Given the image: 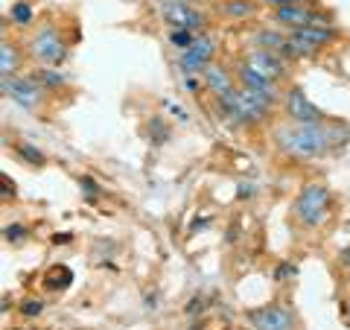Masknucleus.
<instances>
[{"label":"nucleus","instance_id":"1","mask_svg":"<svg viewBox=\"0 0 350 330\" xmlns=\"http://www.w3.org/2000/svg\"><path fill=\"white\" fill-rule=\"evenodd\" d=\"M275 144L286 158L312 161L333 147V129L327 123H286L275 131Z\"/></svg>","mask_w":350,"mask_h":330},{"label":"nucleus","instance_id":"21","mask_svg":"<svg viewBox=\"0 0 350 330\" xmlns=\"http://www.w3.org/2000/svg\"><path fill=\"white\" fill-rule=\"evenodd\" d=\"M6 243H21V240L27 237V228L24 225H6Z\"/></svg>","mask_w":350,"mask_h":330},{"label":"nucleus","instance_id":"5","mask_svg":"<svg viewBox=\"0 0 350 330\" xmlns=\"http://www.w3.org/2000/svg\"><path fill=\"white\" fill-rule=\"evenodd\" d=\"M3 94L12 103L24 105V108H41L44 105V88L32 79H24V76H3Z\"/></svg>","mask_w":350,"mask_h":330},{"label":"nucleus","instance_id":"14","mask_svg":"<svg viewBox=\"0 0 350 330\" xmlns=\"http://www.w3.org/2000/svg\"><path fill=\"white\" fill-rule=\"evenodd\" d=\"M21 68V50L15 44L3 41L0 44V76H18Z\"/></svg>","mask_w":350,"mask_h":330},{"label":"nucleus","instance_id":"25","mask_svg":"<svg viewBox=\"0 0 350 330\" xmlns=\"http://www.w3.org/2000/svg\"><path fill=\"white\" fill-rule=\"evenodd\" d=\"M342 263H345V266L350 269V251H345V255H342Z\"/></svg>","mask_w":350,"mask_h":330},{"label":"nucleus","instance_id":"8","mask_svg":"<svg viewBox=\"0 0 350 330\" xmlns=\"http://www.w3.org/2000/svg\"><path fill=\"white\" fill-rule=\"evenodd\" d=\"M248 322L254 330H292L295 327V318L286 307L280 304H262L248 310Z\"/></svg>","mask_w":350,"mask_h":330},{"label":"nucleus","instance_id":"6","mask_svg":"<svg viewBox=\"0 0 350 330\" xmlns=\"http://www.w3.org/2000/svg\"><path fill=\"white\" fill-rule=\"evenodd\" d=\"M213 56H216V38L213 36H196V41H193V47L190 50H184L181 56H178V64H181V73H196L199 76L207 64L213 62Z\"/></svg>","mask_w":350,"mask_h":330},{"label":"nucleus","instance_id":"13","mask_svg":"<svg viewBox=\"0 0 350 330\" xmlns=\"http://www.w3.org/2000/svg\"><path fill=\"white\" fill-rule=\"evenodd\" d=\"M202 85L207 88V91H213L216 97H222L225 91H231V88H237V85H234V76L228 73L225 68H219V64H213V62L202 71Z\"/></svg>","mask_w":350,"mask_h":330},{"label":"nucleus","instance_id":"18","mask_svg":"<svg viewBox=\"0 0 350 330\" xmlns=\"http://www.w3.org/2000/svg\"><path fill=\"white\" fill-rule=\"evenodd\" d=\"M196 36H202V32H193V29H170L167 41H170V44H172V47L178 50V53H184V50H190V47H193Z\"/></svg>","mask_w":350,"mask_h":330},{"label":"nucleus","instance_id":"23","mask_svg":"<svg viewBox=\"0 0 350 330\" xmlns=\"http://www.w3.org/2000/svg\"><path fill=\"white\" fill-rule=\"evenodd\" d=\"M24 313H27V316H38V313H41V301H27Z\"/></svg>","mask_w":350,"mask_h":330},{"label":"nucleus","instance_id":"26","mask_svg":"<svg viewBox=\"0 0 350 330\" xmlns=\"http://www.w3.org/2000/svg\"><path fill=\"white\" fill-rule=\"evenodd\" d=\"M178 3H187V0H178Z\"/></svg>","mask_w":350,"mask_h":330},{"label":"nucleus","instance_id":"20","mask_svg":"<svg viewBox=\"0 0 350 330\" xmlns=\"http://www.w3.org/2000/svg\"><path fill=\"white\" fill-rule=\"evenodd\" d=\"M18 155L24 158V161H29V164H36V167H41V164H44V155H41L36 147H29V144H21L18 147Z\"/></svg>","mask_w":350,"mask_h":330},{"label":"nucleus","instance_id":"7","mask_svg":"<svg viewBox=\"0 0 350 330\" xmlns=\"http://www.w3.org/2000/svg\"><path fill=\"white\" fill-rule=\"evenodd\" d=\"M29 53L32 59H38L41 64H59L64 56H68V47L59 38V32L53 27H44L36 38L29 41Z\"/></svg>","mask_w":350,"mask_h":330},{"label":"nucleus","instance_id":"15","mask_svg":"<svg viewBox=\"0 0 350 330\" xmlns=\"http://www.w3.org/2000/svg\"><path fill=\"white\" fill-rule=\"evenodd\" d=\"M286 38H289V32H278V29L262 27L257 36H254V47H266V50L283 53V44H286Z\"/></svg>","mask_w":350,"mask_h":330},{"label":"nucleus","instance_id":"16","mask_svg":"<svg viewBox=\"0 0 350 330\" xmlns=\"http://www.w3.org/2000/svg\"><path fill=\"white\" fill-rule=\"evenodd\" d=\"M32 79H36L44 91H56V88H62L64 82V73H59V71H50V68H41V71H36V76H32Z\"/></svg>","mask_w":350,"mask_h":330},{"label":"nucleus","instance_id":"12","mask_svg":"<svg viewBox=\"0 0 350 330\" xmlns=\"http://www.w3.org/2000/svg\"><path fill=\"white\" fill-rule=\"evenodd\" d=\"M289 36H295L298 41H304L306 47H312V50H321L324 44H330L336 41V27H319V24H304V27H295L289 29Z\"/></svg>","mask_w":350,"mask_h":330},{"label":"nucleus","instance_id":"3","mask_svg":"<svg viewBox=\"0 0 350 330\" xmlns=\"http://www.w3.org/2000/svg\"><path fill=\"white\" fill-rule=\"evenodd\" d=\"M292 216L304 228H321L330 216V190L324 184H306L292 205Z\"/></svg>","mask_w":350,"mask_h":330},{"label":"nucleus","instance_id":"19","mask_svg":"<svg viewBox=\"0 0 350 330\" xmlns=\"http://www.w3.org/2000/svg\"><path fill=\"white\" fill-rule=\"evenodd\" d=\"M12 24H18V27L32 24V9L27 3H15L12 6Z\"/></svg>","mask_w":350,"mask_h":330},{"label":"nucleus","instance_id":"17","mask_svg":"<svg viewBox=\"0 0 350 330\" xmlns=\"http://www.w3.org/2000/svg\"><path fill=\"white\" fill-rule=\"evenodd\" d=\"M222 12L231 15V18H251L257 12V3L254 0H228V3L222 6Z\"/></svg>","mask_w":350,"mask_h":330},{"label":"nucleus","instance_id":"11","mask_svg":"<svg viewBox=\"0 0 350 330\" xmlns=\"http://www.w3.org/2000/svg\"><path fill=\"white\" fill-rule=\"evenodd\" d=\"M245 62L251 64V68H257L260 73L271 76L275 82H283V76L289 73V64H286V56H280V53L275 50H266V47H254L245 56Z\"/></svg>","mask_w":350,"mask_h":330},{"label":"nucleus","instance_id":"22","mask_svg":"<svg viewBox=\"0 0 350 330\" xmlns=\"http://www.w3.org/2000/svg\"><path fill=\"white\" fill-rule=\"evenodd\" d=\"M260 3H266L271 9H278V6H289V3H301V0H260Z\"/></svg>","mask_w":350,"mask_h":330},{"label":"nucleus","instance_id":"10","mask_svg":"<svg viewBox=\"0 0 350 330\" xmlns=\"http://www.w3.org/2000/svg\"><path fill=\"white\" fill-rule=\"evenodd\" d=\"M237 79H239V85H243V88H251V91L269 97L271 103L280 100V82H275V79H271V76H266V73H260L257 68H251L248 62H243V64L237 68Z\"/></svg>","mask_w":350,"mask_h":330},{"label":"nucleus","instance_id":"24","mask_svg":"<svg viewBox=\"0 0 350 330\" xmlns=\"http://www.w3.org/2000/svg\"><path fill=\"white\" fill-rule=\"evenodd\" d=\"M289 272H295V269H292V266H280V269H278V281H283Z\"/></svg>","mask_w":350,"mask_h":330},{"label":"nucleus","instance_id":"2","mask_svg":"<svg viewBox=\"0 0 350 330\" xmlns=\"http://www.w3.org/2000/svg\"><path fill=\"white\" fill-rule=\"evenodd\" d=\"M219 105H222V112L228 117H234L237 123H243V126H254L260 123V120H266L269 114V108L275 105L269 100V97H262L257 91H251V88H231V91H225L222 97H216Z\"/></svg>","mask_w":350,"mask_h":330},{"label":"nucleus","instance_id":"9","mask_svg":"<svg viewBox=\"0 0 350 330\" xmlns=\"http://www.w3.org/2000/svg\"><path fill=\"white\" fill-rule=\"evenodd\" d=\"M283 108H286L292 123H324V112L315 108V103H310V97H306L301 88H292V91L283 97Z\"/></svg>","mask_w":350,"mask_h":330},{"label":"nucleus","instance_id":"4","mask_svg":"<svg viewBox=\"0 0 350 330\" xmlns=\"http://www.w3.org/2000/svg\"><path fill=\"white\" fill-rule=\"evenodd\" d=\"M158 15L170 29H193L204 32L207 18L199 9H193L190 3H178V0H158Z\"/></svg>","mask_w":350,"mask_h":330}]
</instances>
